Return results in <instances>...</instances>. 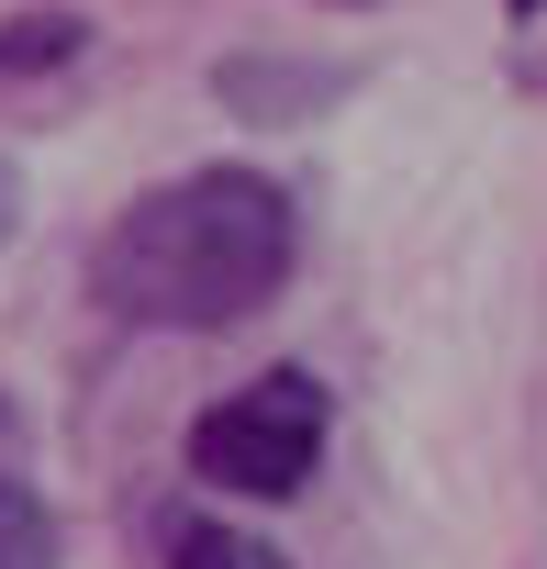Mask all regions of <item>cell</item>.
Returning a JSON list of instances; mask_svg holds the SVG:
<instances>
[{
  "label": "cell",
  "mask_w": 547,
  "mask_h": 569,
  "mask_svg": "<svg viewBox=\"0 0 547 569\" xmlns=\"http://www.w3.org/2000/svg\"><path fill=\"white\" fill-rule=\"evenodd\" d=\"M12 234H23V168L0 157V246H12Z\"/></svg>",
  "instance_id": "obj_7"
},
{
  "label": "cell",
  "mask_w": 547,
  "mask_h": 569,
  "mask_svg": "<svg viewBox=\"0 0 547 569\" xmlns=\"http://www.w3.org/2000/svg\"><path fill=\"white\" fill-rule=\"evenodd\" d=\"M325 12H369V0H325Z\"/></svg>",
  "instance_id": "obj_9"
},
{
  "label": "cell",
  "mask_w": 547,
  "mask_h": 569,
  "mask_svg": "<svg viewBox=\"0 0 547 569\" xmlns=\"http://www.w3.org/2000/svg\"><path fill=\"white\" fill-rule=\"evenodd\" d=\"M212 101H223L235 123H257V134H280V123L347 101V68H314V57H223V68H212Z\"/></svg>",
  "instance_id": "obj_3"
},
{
  "label": "cell",
  "mask_w": 547,
  "mask_h": 569,
  "mask_svg": "<svg viewBox=\"0 0 547 569\" xmlns=\"http://www.w3.org/2000/svg\"><path fill=\"white\" fill-rule=\"evenodd\" d=\"M0 569H57V502L0 469Z\"/></svg>",
  "instance_id": "obj_5"
},
{
  "label": "cell",
  "mask_w": 547,
  "mask_h": 569,
  "mask_svg": "<svg viewBox=\"0 0 547 569\" xmlns=\"http://www.w3.org/2000/svg\"><path fill=\"white\" fill-rule=\"evenodd\" d=\"M168 569H291V558L268 536H246V525H223V513H201V525L168 536Z\"/></svg>",
  "instance_id": "obj_6"
},
{
  "label": "cell",
  "mask_w": 547,
  "mask_h": 569,
  "mask_svg": "<svg viewBox=\"0 0 547 569\" xmlns=\"http://www.w3.org/2000/svg\"><path fill=\"white\" fill-rule=\"evenodd\" d=\"M503 12H547V0H503Z\"/></svg>",
  "instance_id": "obj_8"
},
{
  "label": "cell",
  "mask_w": 547,
  "mask_h": 569,
  "mask_svg": "<svg viewBox=\"0 0 547 569\" xmlns=\"http://www.w3.org/2000/svg\"><path fill=\"white\" fill-rule=\"evenodd\" d=\"M325 469V380L314 369H257L246 391L201 402L190 425V480L223 502H291Z\"/></svg>",
  "instance_id": "obj_2"
},
{
  "label": "cell",
  "mask_w": 547,
  "mask_h": 569,
  "mask_svg": "<svg viewBox=\"0 0 547 569\" xmlns=\"http://www.w3.org/2000/svg\"><path fill=\"white\" fill-rule=\"evenodd\" d=\"M90 57V12H12L0 23V79H57Z\"/></svg>",
  "instance_id": "obj_4"
},
{
  "label": "cell",
  "mask_w": 547,
  "mask_h": 569,
  "mask_svg": "<svg viewBox=\"0 0 547 569\" xmlns=\"http://www.w3.org/2000/svg\"><path fill=\"white\" fill-rule=\"evenodd\" d=\"M302 212L268 168H190L123 201L90 246V302L146 336H235L291 291Z\"/></svg>",
  "instance_id": "obj_1"
}]
</instances>
